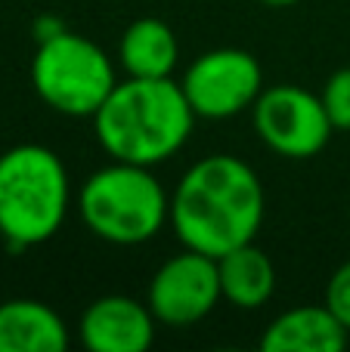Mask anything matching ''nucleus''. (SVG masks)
Returning a JSON list of instances; mask_svg holds the SVG:
<instances>
[{
	"label": "nucleus",
	"mask_w": 350,
	"mask_h": 352,
	"mask_svg": "<svg viewBox=\"0 0 350 352\" xmlns=\"http://www.w3.org/2000/svg\"><path fill=\"white\" fill-rule=\"evenodd\" d=\"M264 223V186L236 155H205L183 173L171 198V226L183 248L223 256L254 241Z\"/></svg>",
	"instance_id": "f257e3e1"
},
{
	"label": "nucleus",
	"mask_w": 350,
	"mask_h": 352,
	"mask_svg": "<svg viewBox=\"0 0 350 352\" xmlns=\"http://www.w3.org/2000/svg\"><path fill=\"white\" fill-rule=\"evenodd\" d=\"M196 111L183 87L171 78H127L118 80L99 111L93 133L112 161L155 167L174 158L186 146Z\"/></svg>",
	"instance_id": "f03ea898"
},
{
	"label": "nucleus",
	"mask_w": 350,
	"mask_h": 352,
	"mask_svg": "<svg viewBox=\"0 0 350 352\" xmlns=\"http://www.w3.org/2000/svg\"><path fill=\"white\" fill-rule=\"evenodd\" d=\"M72 182L62 158L41 142H22L0 155V229L12 250L43 244L62 229Z\"/></svg>",
	"instance_id": "7ed1b4c3"
},
{
	"label": "nucleus",
	"mask_w": 350,
	"mask_h": 352,
	"mask_svg": "<svg viewBox=\"0 0 350 352\" xmlns=\"http://www.w3.org/2000/svg\"><path fill=\"white\" fill-rule=\"evenodd\" d=\"M81 223L105 244H146L171 219V198L152 167L112 161L84 179L78 192Z\"/></svg>",
	"instance_id": "20e7f679"
},
{
	"label": "nucleus",
	"mask_w": 350,
	"mask_h": 352,
	"mask_svg": "<svg viewBox=\"0 0 350 352\" xmlns=\"http://www.w3.org/2000/svg\"><path fill=\"white\" fill-rule=\"evenodd\" d=\"M31 84L43 105L65 118H93L115 90V62L90 37L59 31L37 43Z\"/></svg>",
	"instance_id": "39448f33"
},
{
	"label": "nucleus",
	"mask_w": 350,
	"mask_h": 352,
	"mask_svg": "<svg viewBox=\"0 0 350 352\" xmlns=\"http://www.w3.org/2000/svg\"><path fill=\"white\" fill-rule=\"evenodd\" d=\"M251 121L260 142L289 161H307L320 155L335 133L322 99L298 84L260 90L258 102L251 105Z\"/></svg>",
	"instance_id": "423d86ee"
},
{
	"label": "nucleus",
	"mask_w": 350,
	"mask_h": 352,
	"mask_svg": "<svg viewBox=\"0 0 350 352\" xmlns=\"http://www.w3.org/2000/svg\"><path fill=\"white\" fill-rule=\"evenodd\" d=\"M180 87H183L196 118L227 121L258 102L260 90H264V68L248 50L220 47L198 56L186 68Z\"/></svg>",
	"instance_id": "0eeeda50"
},
{
	"label": "nucleus",
	"mask_w": 350,
	"mask_h": 352,
	"mask_svg": "<svg viewBox=\"0 0 350 352\" xmlns=\"http://www.w3.org/2000/svg\"><path fill=\"white\" fill-rule=\"evenodd\" d=\"M223 300L217 256L186 248L174 254L152 272L146 287V303L158 324L189 328L208 318Z\"/></svg>",
	"instance_id": "6e6552de"
},
{
	"label": "nucleus",
	"mask_w": 350,
	"mask_h": 352,
	"mask_svg": "<svg viewBox=\"0 0 350 352\" xmlns=\"http://www.w3.org/2000/svg\"><path fill=\"white\" fill-rule=\"evenodd\" d=\"M155 324L149 303L124 294H105L84 309L78 337L90 352H146L155 340Z\"/></svg>",
	"instance_id": "1a4fd4ad"
},
{
	"label": "nucleus",
	"mask_w": 350,
	"mask_h": 352,
	"mask_svg": "<svg viewBox=\"0 0 350 352\" xmlns=\"http://www.w3.org/2000/svg\"><path fill=\"white\" fill-rule=\"evenodd\" d=\"M350 331L329 306H295L264 328V352H341Z\"/></svg>",
	"instance_id": "9d476101"
},
{
	"label": "nucleus",
	"mask_w": 350,
	"mask_h": 352,
	"mask_svg": "<svg viewBox=\"0 0 350 352\" xmlns=\"http://www.w3.org/2000/svg\"><path fill=\"white\" fill-rule=\"evenodd\" d=\"M68 324L53 306L31 297L0 303V352H65Z\"/></svg>",
	"instance_id": "9b49d317"
},
{
	"label": "nucleus",
	"mask_w": 350,
	"mask_h": 352,
	"mask_svg": "<svg viewBox=\"0 0 350 352\" xmlns=\"http://www.w3.org/2000/svg\"><path fill=\"white\" fill-rule=\"evenodd\" d=\"M217 275H220L223 300L236 309H260L270 303L276 291V266L270 254L260 250L254 241L217 256Z\"/></svg>",
	"instance_id": "f8f14e48"
},
{
	"label": "nucleus",
	"mask_w": 350,
	"mask_h": 352,
	"mask_svg": "<svg viewBox=\"0 0 350 352\" xmlns=\"http://www.w3.org/2000/svg\"><path fill=\"white\" fill-rule=\"evenodd\" d=\"M180 59V43L161 19H136L118 43V65L127 78H171Z\"/></svg>",
	"instance_id": "ddd939ff"
},
{
	"label": "nucleus",
	"mask_w": 350,
	"mask_h": 352,
	"mask_svg": "<svg viewBox=\"0 0 350 352\" xmlns=\"http://www.w3.org/2000/svg\"><path fill=\"white\" fill-rule=\"evenodd\" d=\"M335 130H350V68H338L320 93Z\"/></svg>",
	"instance_id": "4468645a"
},
{
	"label": "nucleus",
	"mask_w": 350,
	"mask_h": 352,
	"mask_svg": "<svg viewBox=\"0 0 350 352\" xmlns=\"http://www.w3.org/2000/svg\"><path fill=\"white\" fill-rule=\"evenodd\" d=\"M326 306L335 312V318H338V322L350 331V260L341 263V266L332 272V278H329Z\"/></svg>",
	"instance_id": "2eb2a0df"
},
{
	"label": "nucleus",
	"mask_w": 350,
	"mask_h": 352,
	"mask_svg": "<svg viewBox=\"0 0 350 352\" xmlns=\"http://www.w3.org/2000/svg\"><path fill=\"white\" fill-rule=\"evenodd\" d=\"M59 31H65V25L59 22V19H53V16H41L34 22V34H37V43L41 41H47V37H53V34H59Z\"/></svg>",
	"instance_id": "dca6fc26"
},
{
	"label": "nucleus",
	"mask_w": 350,
	"mask_h": 352,
	"mask_svg": "<svg viewBox=\"0 0 350 352\" xmlns=\"http://www.w3.org/2000/svg\"><path fill=\"white\" fill-rule=\"evenodd\" d=\"M260 3H267V6H291V3H298V0H260Z\"/></svg>",
	"instance_id": "f3484780"
},
{
	"label": "nucleus",
	"mask_w": 350,
	"mask_h": 352,
	"mask_svg": "<svg viewBox=\"0 0 350 352\" xmlns=\"http://www.w3.org/2000/svg\"><path fill=\"white\" fill-rule=\"evenodd\" d=\"M0 241H3V229H0Z\"/></svg>",
	"instance_id": "a211bd4d"
}]
</instances>
